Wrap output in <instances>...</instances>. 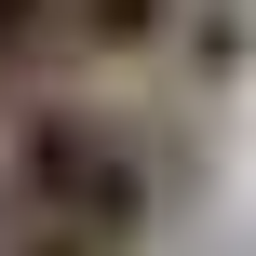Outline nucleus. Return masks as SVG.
I'll return each instance as SVG.
<instances>
[{"label":"nucleus","instance_id":"f257e3e1","mask_svg":"<svg viewBox=\"0 0 256 256\" xmlns=\"http://www.w3.org/2000/svg\"><path fill=\"white\" fill-rule=\"evenodd\" d=\"M162 202H176V148L148 122H122L94 94H40L0 122V216H68V230L135 256L162 230Z\"/></svg>","mask_w":256,"mask_h":256},{"label":"nucleus","instance_id":"f03ea898","mask_svg":"<svg viewBox=\"0 0 256 256\" xmlns=\"http://www.w3.org/2000/svg\"><path fill=\"white\" fill-rule=\"evenodd\" d=\"M0 256H122V243H94L68 216H0Z\"/></svg>","mask_w":256,"mask_h":256}]
</instances>
